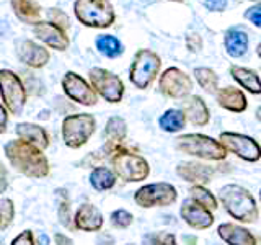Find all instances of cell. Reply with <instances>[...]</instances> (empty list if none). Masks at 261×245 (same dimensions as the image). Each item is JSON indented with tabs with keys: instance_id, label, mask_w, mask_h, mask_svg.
<instances>
[{
	"instance_id": "36",
	"label": "cell",
	"mask_w": 261,
	"mask_h": 245,
	"mask_svg": "<svg viewBox=\"0 0 261 245\" xmlns=\"http://www.w3.org/2000/svg\"><path fill=\"white\" fill-rule=\"evenodd\" d=\"M245 18L250 20L253 24H256V27L261 28V4L248 8V10L245 12Z\"/></svg>"
},
{
	"instance_id": "18",
	"label": "cell",
	"mask_w": 261,
	"mask_h": 245,
	"mask_svg": "<svg viewBox=\"0 0 261 245\" xmlns=\"http://www.w3.org/2000/svg\"><path fill=\"white\" fill-rule=\"evenodd\" d=\"M33 33H35L38 39H41L47 46H51L53 49H57V51H65L70 44L69 38L65 36V31L49 21L36 23L35 28H33Z\"/></svg>"
},
{
	"instance_id": "41",
	"label": "cell",
	"mask_w": 261,
	"mask_h": 245,
	"mask_svg": "<svg viewBox=\"0 0 261 245\" xmlns=\"http://www.w3.org/2000/svg\"><path fill=\"white\" fill-rule=\"evenodd\" d=\"M7 119H8L7 111L4 108V105L0 103V134L5 133V129H7Z\"/></svg>"
},
{
	"instance_id": "35",
	"label": "cell",
	"mask_w": 261,
	"mask_h": 245,
	"mask_svg": "<svg viewBox=\"0 0 261 245\" xmlns=\"http://www.w3.org/2000/svg\"><path fill=\"white\" fill-rule=\"evenodd\" d=\"M57 214H59L61 224L65 227H72V219H70V206L67 201H62L59 204V209H57Z\"/></svg>"
},
{
	"instance_id": "5",
	"label": "cell",
	"mask_w": 261,
	"mask_h": 245,
	"mask_svg": "<svg viewBox=\"0 0 261 245\" xmlns=\"http://www.w3.org/2000/svg\"><path fill=\"white\" fill-rule=\"evenodd\" d=\"M77 20L90 28H108L114 21L110 0H77L73 5Z\"/></svg>"
},
{
	"instance_id": "38",
	"label": "cell",
	"mask_w": 261,
	"mask_h": 245,
	"mask_svg": "<svg viewBox=\"0 0 261 245\" xmlns=\"http://www.w3.org/2000/svg\"><path fill=\"white\" fill-rule=\"evenodd\" d=\"M155 240H157V245H178L175 234L171 232H157L155 234Z\"/></svg>"
},
{
	"instance_id": "34",
	"label": "cell",
	"mask_w": 261,
	"mask_h": 245,
	"mask_svg": "<svg viewBox=\"0 0 261 245\" xmlns=\"http://www.w3.org/2000/svg\"><path fill=\"white\" fill-rule=\"evenodd\" d=\"M15 214L13 201L12 200H2L0 201V229H5L12 223Z\"/></svg>"
},
{
	"instance_id": "37",
	"label": "cell",
	"mask_w": 261,
	"mask_h": 245,
	"mask_svg": "<svg viewBox=\"0 0 261 245\" xmlns=\"http://www.w3.org/2000/svg\"><path fill=\"white\" fill-rule=\"evenodd\" d=\"M186 46L190 51L193 53H198L201 51V47H202V39L201 36L198 35V33H191L190 36H186Z\"/></svg>"
},
{
	"instance_id": "8",
	"label": "cell",
	"mask_w": 261,
	"mask_h": 245,
	"mask_svg": "<svg viewBox=\"0 0 261 245\" xmlns=\"http://www.w3.org/2000/svg\"><path fill=\"white\" fill-rule=\"evenodd\" d=\"M95 128H96V119L88 113L67 116L62 122V137L65 145L72 147V149H77V147L87 144L88 139L95 133Z\"/></svg>"
},
{
	"instance_id": "42",
	"label": "cell",
	"mask_w": 261,
	"mask_h": 245,
	"mask_svg": "<svg viewBox=\"0 0 261 245\" xmlns=\"http://www.w3.org/2000/svg\"><path fill=\"white\" fill-rule=\"evenodd\" d=\"M54 240H56V245H73V240L64 234H56Z\"/></svg>"
},
{
	"instance_id": "27",
	"label": "cell",
	"mask_w": 261,
	"mask_h": 245,
	"mask_svg": "<svg viewBox=\"0 0 261 245\" xmlns=\"http://www.w3.org/2000/svg\"><path fill=\"white\" fill-rule=\"evenodd\" d=\"M190 198L194 203H198L199 206L206 208L209 211H216L219 208L217 196L212 193L207 186H204V185H191V188H190Z\"/></svg>"
},
{
	"instance_id": "9",
	"label": "cell",
	"mask_w": 261,
	"mask_h": 245,
	"mask_svg": "<svg viewBox=\"0 0 261 245\" xmlns=\"http://www.w3.org/2000/svg\"><path fill=\"white\" fill-rule=\"evenodd\" d=\"M219 142L225 147L227 152L233 154L240 160L255 163L261 159V145L256 139L247 134L233 133V131H224L219 136Z\"/></svg>"
},
{
	"instance_id": "15",
	"label": "cell",
	"mask_w": 261,
	"mask_h": 245,
	"mask_svg": "<svg viewBox=\"0 0 261 245\" xmlns=\"http://www.w3.org/2000/svg\"><path fill=\"white\" fill-rule=\"evenodd\" d=\"M216 174V168L206 165L204 162L198 160H183L176 165V175L191 185H209L212 177Z\"/></svg>"
},
{
	"instance_id": "46",
	"label": "cell",
	"mask_w": 261,
	"mask_h": 245,
	"mask_svg": "<svg viewBox=\"0 0 261 245\" xmlns=\"http://www.w3.org/2000/svg\"><path fill=\"white\" fill-rule=\"evenodd\" d=\"M183 240H185L188 245H196V242H198V239H196L194 235H193V237H190V235H185V237H183Z\"/></svg>"
},
{
	"instance_id": "52",
	"label": "cell",
	"mask_w": 261,
	"mask_h": 245,
	"mask_svg": "<svg viewBox=\"0 0 261 245\" xmlns=\"http://www.w3.org/2000/svg\"><path fill=\"white\" fill-rule=\"evenodd\" d=\"M253 2H256V0H253Z\"/></svg>"
},
{
	"instance_id": "49",
	"label": "cell",
	"mask_w": 261,
	"mask_h": 245,
	"mask_svg": "<svg viewBox=\"0 0 261 245\" xmlns=\"http://www.w3.org/2000/svg\"><path fill=\"white\" fill-rule=\"evenodd\" d=\"M259 204H261V190H259Z\"/></svg>"
},
{
	"instance_id": "19",
	"label": "cell",
	"mask_w": 261,
	"mask_h": 245,
	"mask_svg": "<svg viewBox=\"0 0 261 245\" xmlns=\"http://www.w3.org/2000/svg\"><path fill=\"white\" fill-rule=\"evenodd\" d=\"M185 118L188 122H191L193 126H206L211 119L209 106L206 102L202 100L199 95H191L186 98V102L183 103Z\"/></svg>"
},
{
	"instance_id": "2",
	"label": "cell",
	"mask_w": 261,
	"mask_h": 245,
	"mask_svg": "<svg viewBox=\"0 0 261 245\" xmlns=\"http://www.w3.org/2000/svg\"><path fill=\"white\" fill-rule=\"evenodd\" d=\"M219 201L224 206L227 214L235 219L237 223L253 224L259 217V209L255 196L242 185H224L219 190Z\"/></svg>"
},
{
	"instance_id": "32",
	"label": "cell",
	"mask_w": 261,
	"mask_h": 245,
	"mask_svg": "<svg viewBox=\"0 0 261 245\" xmlns=\"http://www.w3.org/2000/svg\"><path fill=\"white\" fill-rule=\"evenodd\" d=\"M110 219H111V224L114 227H118V229H126V227H129L130 224H133V220H134L133 214H130V212L126 211V209H116V211H113Z\"/></svg>"
},
{
	"instance_id": "50",
	"label": "cell",
	"mask_w": 261,
	"mask_h": 245,
	"mask_svg": "<svg viewBox=\"0 0 261 245\" xmlns=\"http://www.w3.org/2000/svg\"><path fill=\"white\" fill-rule=\"evenodd\" d=\"M173 2H183V0H173Z\"/></svg>"
},
{
	"instance_id": "48",
	"label": "cell",
	"mask_w": 261,
	"mask_h": 245,
	"mask_svg": "<svg viewBox=\"0 0 261 245\" xmlns=\"http://www.w3.org/2000/svg\"><path fill=\"white\" fill-rule=\"evenodd\" d=\"M256 54L261 57V43H259V44H258V47H256Z\"/></svg>"
},
{
	"instance_id": "13",
	"label": "cell",
	"mask_w": 261,
	"mask_h": 245,
	"mask_svg": "<svg viewBox=\"0 0 261 245\" xmlns=\"http://www.w3.org/2000/svg\"><path fill=\"white\" fill-rule=\"evenodd\" d=\"M62 88L70 100L85 106H93L98 102V95L87 82L75 72H67L62 79Z\"/></svg>"
},
{
	"instance_id": "26",
	"label": "cell",
	"mask_w": 261,
	"mask_h": 245,
	"mask_svg": "<svg viewBox=\"0 0 261 245\" xmlns=\"http://www.w3.org/2000/svg\"><path fill=\"white\" fill-rule=\"evenodd\" d=\"M159 126L165 133H179L186 126V118L181 110L170 108L159 118Z\"/></svg>"
},
{
	"instance_id": "14",
	"label": "cell",
	"mask_w": 261,
	"mask_h": 245,
	"mask_svg": "<svg viewBox=\"0 0 261 245\" xmlns=\"http://www.w3.org/2000/svg\"><path fill=\"white\" fill-rule=\"evenodd\" d=\"M179 216L185 220V224L194 229V231H204V229L214 226V214H212V211L199 206L191 198H188L181 203Z\"/></svg>"
},
{
	"instance_id": "40",
	"label": "cell",
	"mask_w": 261,
	"mask_h": 245,
	"mask_svg": "<svg viewBox=\"0 0 261 245\" xmlns=\"http://www.w3.org/2000/svg\"><path fill=\"white\" fill-rule=\"evenodd\" d=\"M12 245H33V235L30 231H24L20 235H16V239L12 242Z\"/></svg>"
},
{
	"instance_id": "11",
	"label": "cell",
	"mask_w": 261,
	"mask_h": 245,
	"mask_svg": "<svg viewBox=\"0 0 261 245\" xmlns=\"http://www.w3.org/2000/svg\"><path fill=\"white\" fill-rule=\"evenodd\" d=\"M90 82L96 93H100L106 102L110 103H119L124 95V84L122 80L106 69L95 67L88 72Z\"/></svg>"
},
{
	"instance_id": "3",
	"label": "cell",
	"mask_w": 261,
	"mask_h": 245,
	"mask_svg": "<svg viewBox=\"0 0 261 245\" xmlns=\"http://www.w3.org/2000/svg\"><path fill=\"white\" fill-rule=\"evenodd\" d=\"M5 155L12 165L27 177L43 178L49 174V163L43 151L21 139L7 142Z\"/></svg>"
},
{
	"instance_id": "12",
	"label": "cell",
	"mask_w": 261,
	"mask_h": 245,
	"mask_svg": "<svg viewBox=\"0 0 261 245\" xmlns=\"http://www.w3.org/2000/svg\"><path fill=\"white\" fill-rule=\"evenodd\" d=\"M159 90L162 95H165L173 100L186 98L193 90V80L178 67H168L159 79Z\"/></svg>"
},
{
	"instance_id": "4",
	"label": "cell",
	"mask_w": 261,
	"mask_h": 245,
	"mask_svg": "<svg viewBox=\"0 0 261 245\" xmlns=\"http://www.w3.org/2000/svg\"><path fill=\"white\" fill-rule=\"evenodd\" d=\"M176 149L186 155H191L194 159L206 160V162H222L227 159L228 152L225 147L220 144L217 139L199 134V133H190L181 134L176 137Z\"/></svg>"
},
{
	"instance_id": "23",
	"label": "cell",
	"mask_w": 261,
	"mask_h": 245,
	"mask_svg": "<svg viewBox=\"0 0 261 245\" xmlns=\"http://www.w3.org/2000/svg\"><path fill=\"white\" fill-rule=\"evenodd\" d=\"M230 74L237 84L247 90V92H250L253 95L261 93V79L258 77V74L255 70L242 67V65H232Z\"/></svg>"
},
{
	"instance_id": "25",
	"label": "cell",
	"mask_w": 261,
	"mask_h": 245,
	"mask_svg": "<svg viewBox=\"0 0 261 245\" xmlns=\"http://www.w3.org/2000/svg\"><path fill=\"white\" fill-rule=\"evenodd\" d=\"M225 49L232 57H240L248 49V36L245 31L230 30L225 35Z\"/></svg>"
},
{
	"instance_id": "16",
	"label": "cell",
	"mask_w": 261,
	"mask_h": 245,
	"mask_svg": "<svg viewBox=\"0 0 261 245\" xmlns=\"http://www.w3.org/2000/svg\"><path fill=\"white\" fill-rule=\"evenodd\" d=\"M217 235L227 245H258L256 235L250 229L235 223H222L217 226Z\"/></svg>"
},
{
	"instance_id": "7",
	"label": "cell",
	"mask_w": 261,
	"mask_h": 245,
	"mask_svg": "<svg viewBox=\"0 0 261 245\" xmlns=\"http://www.w3.org/2000/svg\"><path fill=\"white\" fill-rule=\"evenodd\" d=\"M178 200L176 188L167 182H157L141 186L134 193V201L144 209L149 208H165L175 204Z\"/></svg>"
},
{
	"instance_id": "31",
	"label": "cell",
	"mask_w": 261,
	"mask_h": 245,
	"mask_svg": "<svg viewBox=\"0 0 261 245\" xmlns=\"http://www.w3.org/2000/svg\"><path fill=\"white\" fill-rule=\"evenodd\" d=\"M96 47H98V51H100L103 56L106 57H118L122 54V44H121V41L118 38H114V36H110V35H101V36H98L96 39Z\"/></svg>"
},
{
	"instance_id": "24",
	"label": "cell",
	"mask_w": 261,
	"mask_h": 245,
	"mask_svg": "<svg viewBox=\"0 0 261 245\" xmlns=\"http://www.w3.org/2000/svg\"><path fill=\"white\" fill-rule=\"evenodd\" d=\"M12 8L23 23L36 24L41 21V7L36 0H12Z\"/></svg>"
},
{
	"instance_id": "43",
	"label": "cell",
	"mask_w": 261,
	"mask_h": 245,
	"mask_svg": "<svg viewBox=\"0 0 261 245\" xmlns=\"http://www.w3.org/2000/svg\"><path fill=\"white\" fill-rule=\"evenodd\" d=\"M7 185H8V182H7V172H5V168L2 165H0V194H2L7 190Z\"/></svg>"
},
{
	"instance_id": "22",
	"label": "cell",
	"mask_w": 261,
	"mask_h": 245,
	"mask_svg": "<svg viewBox=\"0 0 261 245\" xmlns=\"http://www.w3.org/2000/svg\"><path fill=\"white\" fill-rule=\"evenodd\" d=\"M16 134H18V137L21 139V141L35 145L41 151L46 149V147L49 145L47 133L38 125H31V122H20V125H16Z\"/></svg>"
},
{
	"instance_id": "20",
	"label": "cell",
	"mask_w": 261,
	"mask_h": 245,
	"mask_svg": "<svg viewBox=\"0 0 261 245\" xmlns=\"http://www.w3.org/2000/svg\"><path fill=\"white\" fill-rule=\"evenodd\" d=\"M217 105L224 110L232 113H243L248 108V100L240 88L235 87H224L217 90Z\"/></svg>"
},
{
	"instance_id": "6",
	"label": "cell",
	"mask_w": 261,
	"mask_h": 245,
	"mask_svg": "<svg viewBox=\"0 0 261 245\" xmlns=\"http://www.w3.org/2000/svg\"><path fill=\"white\" fill-rule=\"evenodd\" d=\"M160 65L162 62L157 53L150 51V49H139L134 56L133 65H130L129 79L137 88L145 90L152 85L155 77L159 76Z\"/></svg>"
},
{
	"instance_id": "33",
	"label": "cell",
	"mask_w": 261,
	"mask_h": 245,
	"mask_svg": "<svg viewBox=\"0 0 261 245\" xmlns=\"http://www.w3.org/2000/svg\"><path fill=\"white\" fill-rule=\"evenodd\" d=\"M47 18H49V23L56 24V27H59L64 31L70 28L69 16L65 15L62 10H59V8H49V10H47Z\"/></svg>"
},
{
	"instance_id": "45",
	"label": "cell",
	"mask_w": 261,
	"mask_h": 245,
	"mask_svg": "<svg viewBox=\"0 0 261 245\" xmlns=\"http://www.w3.org/2000/svg\"><path fill=\"white\" fill-rule=\"evenodd\" d=\"M38 245H49V239H47L46 234H41L38 237Z\"/></svg>"
},
{
	"instance_id": "47",
	"label": "cell",
	"mask_w": 261,
	"mask_h": 245,
	"mask_svg": "<svg viewBox=\"0 0 261 245\" xmlns=\"http://www.w3.org/2000/svg\"><path fill=\"white\" fill-rule=\"evenodd\" d=\"M256 119L259 121V125H261V106H258V108H256Z\"/></svg>"
},
{
	"instance_id": "1",
	"label": "cell",
	"mask_w": 261,
	"mask_h": 245,
	"mask_svg": "<svg viewBox=\"0 0 261 245\" xmlns=\"http://www.w3.org/2000/svg\"><path fill=\"white\" fill-rule=\"evenodd\" d=\"M105 152L111 155V167L114 175L129 183L142 182L150 175V165L137 151L124 144H105Z\"/></svg>"
},
{
	"instance_id": "44",
	"label": "cell",
	"mask_w": 261,
	"mask_h": 245,
	"mask_svg": "<svg viewBox=\"0 0 261 245\" xmlns=\"http://www.w3.org/2000/svg\"><path fill=\"white\" fill-rule=\"evenodd\" d=\"M144 245H157V240H155V234H147L144 237Z\"/></svg>"
},
{
	"instance_id": "51",
	"label": "cell",
	"mask_w": 261,
	"mask_h": 245,
	"mask_svg": "<svg viewBox=\"0 0 261 245\" xmlns=\"http://www.w3.org/2000/svg\"><path fill=\"white\" fill-rule=\"evenodd\" d=\"M127 245H134V243H127Z\"/></svg>"
},
{
	"instance_id": "21",
	"label": "cell",
	"mask_w": 261,
	"mask_h": 245,
	"mask_svg": "<svg viewBox=\"0 0 261 245\" xmlns=\"http://www.w3.org/2000/svg\"><path fill=\"white\" fill-rule=\"evenodd\" d=\"M75 226L87 232L100 231L103 227V214L100 212V209L93 206V204L85 203L79 208L75 214Z\"/></svg>"
},
{
	"instance_id": "30",
	"label": "cell",
	"mask_w": 261,
	"mask_h": 245,
	"mask_svg": "<svg viewBox=\"0 0 261 245\" xmlns=\"http://www.w3.org/2000/svg\"><path fill=\"white\" fill-rule=\"evenodd\" d=\"M194 77L198 80L202 90H206L207 93H217L219 90V77L216 72L209 67H196L194 69Z\"/></svg>"
},
{
	"instance_id": "29",
	"label": "cell",
	"mask_w": 261,
	"mask_h": 245,
	"mask_svg": "<svg viewBox=\"0 0 261 245\" xmlns=\"http://www.w3.org/2000/svg\"><path fill=\"white\" fill-rule=\"evenodd\" d=\"M105 136L108 141L106 142H114V144H122L127 136V125L126 121L119 116H113L108 119L105 126Z\"/></svg>"
},
{
	"instance_id": "28",
	"label": "cell",
	"mask_w": 261,
	"mask_h": 245,
	"mask_svg": "<svg viewBox=\"0 0 261 245\" xmlns=\"http://www.w3.org/2000/svg\"><path fill=\"white\" fill-rule=\"evenodd\" d=\"M116 183V175L114 172L106 167H96L92 174H90V185H92L96 191H106L111 190Z\"/></svg>"
},
{
	"instance_id": "39",
	"label": "cell",
	"mask_w": 261,
	"mask_h": 245,
	"mask_svg": "<svg viewBox=\"0 0 261 245\" xmlns=\"http://www.w3.org/2000/svg\"><path fill=\"white\" fill-rule=\"evenodd\" d=\"M204 5L211 12H224L227 8V0H206Z\"/></svg>"
},
{
	"instance_id": "17",
	"label": "cell",
	"mask_w": 261,
	"mask_h": 245,
	"mask_svg": "<svg viewBox=\"0 0 261 245\" xmlns=\"http://www.w3.org/2000/svg\"><path fill=\"white\" fill-rule=\"evenodd\" d=\"M16 56L18 59L30 65L33 69L44 67L49 61V51L44 49L43 46H39L36 43H33L30 39H23L16 43Z\"/></svg>"
},
{
	"instance_id": "10",
	"label": "cell",
	"mask_w": 261,
	"mask_h": 245,
	"mask_svg": "<svg viewBox=\"0 0 261 245\" xmlns=\"http://www.w3.org/2000/svg\"><path fill=\"white\" fill-rule=\"evenodd\" d=\"M0 93L10 113L20 114L23 111L24 103H27V90L15 72L8 69L0 70Z\"/></svg>"
}]
</instances>
